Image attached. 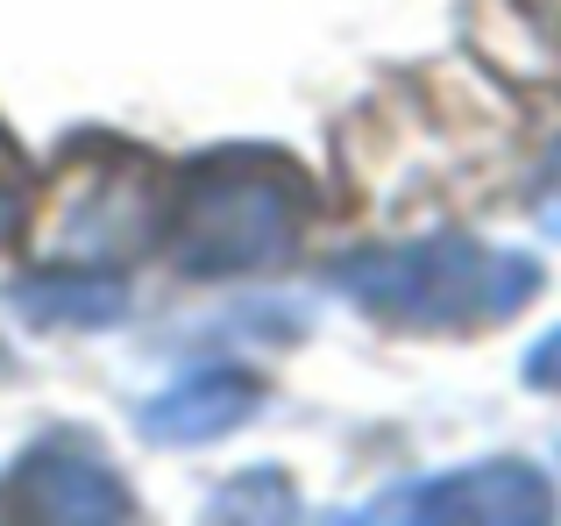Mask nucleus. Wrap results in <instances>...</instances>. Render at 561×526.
I'll use <instances>...</instances> for the list:
<instances>
[{"mask_svg": "<svg viewBox=\"0 0 561 526\" xmlns=\"http://www.w3.org/2000/svg\"><path fill=\"white\" fill-rule=\"evenodd\" d=\"M313 185L263 150H220L179 171L171 185V221H164V250L185 277H249V271H277L299 250Z\"/></svg>", "mask_w": 561, "mask_h": 526, "instance_id": "nucleus-1", "label": "nucleus"}, {"mask_svg": "<svg viewBox=\"0 0 561 526\" xmlns=\"http://www.w3.org/2000/svg\"><path fill=\"white\" fill-rule=\"evenodd\" d=\"M334 285L383 328H491L540 291V263L469 236L391 242L334 263Z\"/></svg>", "mask_w": 561, "mask_h": 526, "instance_id": "nucleus-2", "label": "nucleus"}, {"mask_svg": "<svg viewBox=\"0 0 561 526\" xmlns=\"http://www.w3.org/2000/svg\"><path fill=\"white\" fill-rule=\"evenodd\" d=\"M348 519H398V526H434V519H469V526H540L554 519V484L534 462H469V470L426 477L391 499L363 505Z\"/></svg>", "mask_w": 561, "mask_h": 526, "instance_id": "nucleus-3", "label": "nucleus"}, {"mask_svg": "<svg viewBox=\"0 0 561 526\" xmlns=\"http://www.w3.org/2000/svg\"><path fill=\"white\" fill-rule=\"evenodd\" d=\"M0 513L50 519V526H100V519H136V505H128V484L93 448H79L71 434H50L0 477Z\"/></svg>", "mask_w": 561, "mask_h": 526, "instance_id": "nucleus-4", "label": "nucleus"}, {"mask_svg": "<svg viewBox=\"0 0 561 526\" xmlns=\"http://www.w3.org/2000/svg\"><path fill=\"white\" fill-rule=\"evenodd\" d=\"M256 405H263L256 377H242V370H192V377H179V385L164 391V399L142 405V427H150L157 442L185 448V442H214V434L242 427Z\"/></svg>", "mask_w": 561, "mask_h": 526, "instance_id": "nucleus-5", "label": "nucleus"}, {"mask_svg": "<svg viewBox=\"0 0 561 526\" xmlns=\"http://www.w3.org/2000/svg\"><path fill=\"white\" fill-rule=\"evenodd\" d=\"M14 306L36 328H100V320H122L128 291L100 271H43V277L14 285Z\"/></svg>", "mask_w": 561, "mask_h": 526, "instance_id": "nucleus-6", "label": "nucleus"}, {"mask_svg": "<svg viewBox=\"0 0 561 526\" xmlns=\"http://www.w3.org/2000/svg\"><path fill=\"white\" fill-rule=\"evenodd\" d=\"M526 377H534L540 391H561V328L534 348V356H526Z\"/></svg>", "mask_w": 561, "mask_h": 526, "instance_id": "nucleus-7", "label": "nucleus"}, {"mask_svg": "<svg viewBox=\"0 0 561 526\" xmlns=\"http://www.w3.org/2000/svg\"><path fill=\"white\" fill-rule=\"evenodd\" d=\"M540 228H548V236L561 242V150H554V164H548V179H540Z\"/></svg>", "mask_w": 561, "mask_h": 526, "instance_id": "nucleus-8", "label": "nucleus"}, {"mask_svg": "<svg viewBox=\"0 0 561 526\" xmlns=\"http://www.w3.org/2000/svg\"><path fill=\"white\" fill-rule=\"evenodd\" d=\"M14 228H22V199H14L8 185H0V250L14 242Z\"/></svg>", "mask_w": 561, "mask_h": 526, "instance_id": "nucleus-9", "label": "nucleus"}]
</instances>
